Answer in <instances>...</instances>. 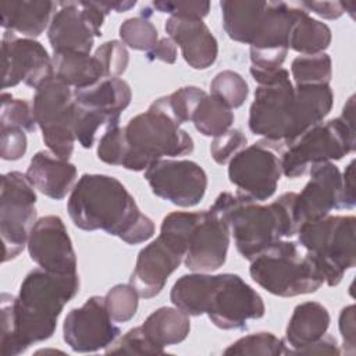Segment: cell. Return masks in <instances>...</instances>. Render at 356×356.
Masks as SVG:
<instances>
[{
  "instance_id": "obj_1",
  "label": "cell",
  "mask_w": 356,
  "mask_h": 356,
  "mask_svg": "<svg viewBox=\"0 0 356 356\" xmlns=\"http://www.w3.org/2000/svg\"><path fill=\"white\" fill-rule=\"evenodd\" d=\"M250 75L259 86L249 110V129L277 150L320 124L332 108L330 85L293 86L284 68L266 71L252 65Z\"/></svg>"
},
{
  "instance_id": "obj_2",
  "label": "cell",
  "mask_w": 356,
  "mask_h": 356,
  "mask_svg": "<svg viewBox=\"0 0 356 356\" xmlns=\"http://www.w3.org/2000/svg\"><path fill=\"white\" fill-rule=\"evenodd\" d=\"M79 275L29 271L17 296L1 293V356H18L31 345L49 339L64 306L78 293Z\"/></svg>"
},
{
  "instance_id": "obj_3",
  "label": "cell",
  "mask_w": 356,
  "mask_h": 356,
  "mask_svg": "<svg viewBox=\"0 0 356 356\" xmlns=\"http://www.w3.org/2000/svg\"><path fill=\"white\" fill-rule=\"evenodd\" d=\"M67 210L79 229H102L129 245L154 235L152 218L139 210L134 196L111 175L83 174L70 193Z\"/></svg>"
},
{
  "instance_id": "obj_4",
  "label": "cell",
  "mask_w": 356,
  "mask_h": 356,
  "mask_svg": "<svg viewBox=\"0 0 356 356\" xmlns=\"http://www.w3.org/2000/svg\"><path fill=\"white\" fill-rule=\"evenodd\" d=\"M172 305L188 316L207 314L221 330H243L249 320L261 318V296L239 275L192 273L179 277L171 288Z\"/></svg>"
},
{
  "instance_id": "obj_5",
  "label": "cell",
  "mask_w": 356,
  "mask_h": 356,
  "mask_svg": "<svg viewBox=\"0 0 356 356\" xmlns=\"http://www.w3.org/2000/svg\"><path fill=\"white\" fill-rule=\"evenodd\" d=\"M295 197V192H286L268 204H260L222 192L210 207L228 222L236 250L250 261L273 243L296 234Z\"/></svg>"
},
{
  "instance_id": "obj_6",
  "label": "cell",
  "mask_w": 356,
  "mask_h": 356,
  "mask_svg": "<svg viewBox=\"0 0 356 356\" xmlns=\"http://www.w3.org/2000/svg\"><path fill=\"white\" fill-rule=\"evenodd\" d=\"M127 154L121 167L143 171L164 157L185 156L193 152L192 136L163 108L157 99L147 111L135 115L124 127Z\"/></svg>"
},
{
  "instance_id": "obj_7",
  "label": "cell",
  "mask_w": 356,
  "mask_h": 356,
  "mask_svg": "<svg viewBox=\"0 0 356 356\" xmlns=\"http://www.w3.org/2000/svg\"><path fill=\"white\" fill-rule=\"evenodd\" d=\"M161 228L184 246V263L191 271L210 273L225 263L231 231L224 217L211 207L172 211L163 218Z\"/></svg>"
},
{
  "instance_id": "obj_8",
  "label": "cell",
  "mask_w": 356,
  "mask_h": 356,
  "mask_svg": "<svg viewBox=\"0 0 356 356\" xmlns=\"http://www.w3.org/2000/svg\"><path fill=\"white\" fill-rule=\"evenodd\" d=\"M355 96H350L338 118L320 122L281 154V170L288 178L302 177L313 164L341 160L356 147L355 134Z\"/></svg>"
},
{
  "instance_id": "obj_9",
  "label": "cell",
  "mask_w": 356,
  "mask_h": 356,
  "mask_svg": "<svg viewBox=\"0 0 356 356\" xmlns=\"http://www.w3.org/2000/svg\"><path fill=\"white\" fill-rule=\"evenodd\" d=\"M355 232L353 216H327L298 227V242L328 286H337L345 273L356 264Z\"/></svg>"
},
{
  "instance_id": "obj_10",
  "label": "cell",
  "mask_w": 356,
  "mask_h": 356,
  "mask_svg": "<svg viewBox=\"0 0 356 356\" xmlns=\"http://www.w3.org/2000/svg\"><path fill=\"white\" fill-rule=\"evenodd\" d=\"M252 280L271 295L292 298L316 292L324 278L317 266L306 254H300L298 245L281 239L254 259L249 268Z\"/></svg>"
},
{
  "instance_id": "obj_11",
  "label": "cell",
  "mask_w": 356,
  "mask_h": 356,
  "mask_svg": "<svg viewBox=\"0 0 356 356\" xmlns=\"http://www.w3.org/2000/svg\"><path fill=\"white\" fill-rule=\"evenodd\" d=\"M32 110L49 150L70 160L74 152V90L54 75L35 89Z\"/></svg>"
},
{
  "instance_id": "obj_12",
  "label": "cell",
  "mask_w": 356,
  "mask_h": 356,
  "mask_svg": "<svg viewBox=\"0 0 356 356\" xmlns=\"http://www.w3.org/2000/svg\"><path fill=\"white\" fill-rule=\"evenodd\" d=\"M36 193L26 175L10 171L1 177L0 234L4 248L3 261L17 257L28 243L36 220Z\"/></svg>"
},
{
  "instance_id": "obj_13",
  "label": "cell",
  "mask_w": 356,
  "mask_h": 356,
  "mask_svg": "<svg viewBox=\"0 0 356 356\" xmlns=\"http://www.w3.org/2000/svg\"><path fill=\"white\" fill-rule=\"evenodd\" d=\"M47 28L53 53L90 54L108 11L102 1H63Z\"/></svg>"
},
{
  "instance_id": "obj_14",
  "label": "cell",
  "mask_w": 356,
  "mask_h": 356,
  "mask_svg": "<svg viewBox=\"0 0 356 356\" xmlns=\"http://www.w3.org/2000/svg\"><path fill=\"white\" fill-rule=\"evenodd\" d=\"M275 152L261 140L243 147L228 161V178L236 186V196L264 202L275 193L282 174L281 157Z\"/></svg>"
},
{
  "instance_id": "obj_15",
  "label": "cell",
  "mask_w": 356,
  "mask_h": 356,
  "mask_svg": "<svg viewBox=\"0 0 356 356\" xmlns=\"http://www.w3.org/2000/svg\"><path fill=\"white\" fill-rule=\"evenodd\" d=\"M152 192L179 207L200 203L207 189L206 171L192 160L161 159L145 170Z\"/></svg>"
},
{
  "instance_id": "obj_16",
  "label": "cell",
  "mask_w": 356,
  "mask_h": 356,
  "mask_svg": "<svg viewBox=\"0 0 356 356\" xmlns=\"http://www.w3.org/2000/svg\"><path fill=\"white\" fill-rule=\"evenodd\" d=\"M110 317L104 298L90 296L81 307L70 310L63 324V339L79 353L107 349L120 337L121 330Z\"/></svg>"
},
{
  "instance_id": "obj_17",
  "label": "cell",
  "mask_w": 356,
  "mask_h": 356,
  "mask_svg": "<svg viewBox=\"0 0 356 356\" xmlns=\"http://www.w3.org/2000/svg\"><path fill=\"white\" fill-rule=\"evenodd\" d=\"M3 89L24 82L29 88H39L53 76V63L42 43L31 38H18L4 31L1 39Z\"/></svg>"
},
{
  "instance_id": "obj_18",
  "label": "cell",
  "mask_w": 356,
  "mask_h": 356,
  "mask_svg": "<svg viewBox=\"0 0 356 356\" xmlns=\"http://www.w3.org/2000/svg\"><path fill=\"white\" fill-rule=\"evenodd\" d=\"M28 253L40 268L56 274H76V256L68 231L58 216L39 218L28 238Z\"/></svg>"
},
{
  "instance_id": "obj_19",
  "label": "cell",
  "mask_w": 356,
  "mask_h": 356,
  "mask_svg": "<svg viewBox=\"0 0 356 356\" xmlns=\"http://www.w3.org/2000/svg\"><path fill=\"white\" fill-rule=\"evenodd\" d=\"M310 179L300 193H296L293 213L298 227L330 216L331 210L341 209L342 175L332 161L317 163L309 168Z\"/></svg>"
},
{
  "instance_id": "obj_20",
  "label": "cell",
  "mask_w": 356,
  "mask_h": 356,
  "mask_svg": "<svg viewBox=\"0 0 356 356\" xmlns=\"http://www.w3.org/2000/svg\"><path fill=\"white\" fill-rule=\"evenodd\" d=\"M182 261L184 254L159 235L138 253L129 284L140 298H154Z\"/></svg>"
},
{
  "instance_id": "obj_21",
  "label": "cell",
  "mask_w": 356,
  "mask_h": 356,
  "mask_svg": "<svg viewBox=\"0 0 356 356\" xmlns=\"http://www.w3.org/2000/svg\"><path fill=\"white\" fill-rule=\"evenodd\" d=\"M168 38L179 46L184 60L195 70H206L218 56V43L203 19L170 17L164 25Z\"/></svg>"
},
{
  "instance_id": "obj_22",
  "label": "cell",
  "mask_w": 356,
  "mask_h": 356,
  "mask_svg": "<svg viewBox=\"0 0 356 356\" xmlns=\"http://www.w3.org/2000/svg\"><path fill=\"white\" fill-rule=\"evenodd\" d=\"M25 175L40 193L61 200L75 185L76 167L51 152L40 150L31 159Z\"/></svg>"
},
{
  "instance_id": "obj_23",
  "label": "cell",
  "mask_w": 356,
  "mask_h": 356,
  "mask_svg": "<svg viewBox=\"0 0 356 356\" xmlns=\"http://www.w3.org/2000/svg\"><path fill=\"white\" fill-rule=\"evenodd\" d=\"M58 3L49 0L1 1V26L4 31L22 33L26 38H38L49 28Z\"/></svg>"
},
{
  "instance_id": "obj_24",
  "label": "cell",
  "mask_w": 356,
  "mask_h": 356,
  "mask_svg": "<svg viewBox=\"0 0 356 356\" xmlns=\"http://www.w3.org/2000/svg\"><path fill=\"white\" fill-rule=\"evenodd\" d=\"M330 313L318 302H303L293 309L285 331L286 355L298 353L327 334Z\"/></svg>"
},
{
  "instance_id": "obj_25",
  "label": "cell",
  "mask_w": 356,
  "mask_h": 356,
  "mask_svg": "<svg viewBox=\"0 0 356 356\" xmlns=\"http://www.w3.org/2000/svg\"><path fill=\"white\" fill-rule=\"evenodd\" d=\"M131 99V86L121 78H103L89 88L74 90V102L76 106L118 118L129 106Z\"/></svg>"
},
{
  "instance_id": "obj_26",
  "label": "cell",
  "mask_w": 356,
  "mask_h": 356,
  "mask_svg": "<svg viewBox=\"0 0 356 356\" xmlns=\"http://www.w3.org/2000/svg\"><path fill=\"white\" fill-rule=\"evenodd\" d=\"M53 75L75 89H85L103 79V70L95 56L85 53H54Z\"/></svg>"
},
{
  "instance_id": "obj_27",
  "label": "cell",
  "mask_w": 356,
  "mask_h": 356,
  "mask_svg": "<svg viewBox=\"0 0 356 356\" xmlns=\"http://www.w3.org/2000/svg\"><path fill=\"white\" fill-rule=\"evenodd\" d=\"M146 337L159 348L181 343L191 331L189 316L178 307H159L140 325Z\"/></svg>"
},
{
  "instance_id": "obj_28",
  "label": "cell",
  "mask_w": 356,
  "mask_h": 356,
  "mask_svg": "<svg viewBox=\"0 0 356 356\" xmlns=\"http://www.w3.org/2000/svg\"><path fill=\"white\" fill-rule=\"evenodd\" d=\"M331 39L332 33L327 24L312 18L309 13L299 8L289 33V49L302 56L318 54L328 49Z\"/></svg>"
},
{
  "instance_id": "obj_29",
  "label": "cell",
  "mask_w": 356,
  "mask_h": 356,
  "mask_svg": "<svg viewBox=\"0 0 356 356\" xmlns=\"http://www.w3.org/2000/svg\"><path fill=\"white\" fill-rule=\"evenodd\" d=\"M234 120L235 117L232 108L213 95H206L192 115V122L196 131L204 136L213 138L227 132Z\"/></svg>"
},
{
  "instance_id": "obj_30",
  "label": "cell",
  "mask_w": 356,
  "mask_h": 356,
  "mask_svg": "<svg viewBox=\"0 0 356 356\" xmlns=\"http://www.w3.org/2000/svg\"><path fill=\"white\" fill-rule=\"evenodd\" d=\"M291 74L295 85H330L332 63L325 53L298 56L292 60Z\"/></svg>"
},
{
  "instance_id": "obj_31",
  "label": "cell",
  "mask_w": 356,
  "mask_h": 356,
  "mask_svg": "<svg viewBox=\"0 0 356 356\" xmlns=\"http://www.w3.org/2000/svg\"><path fill=\"white\" fill-rule=\"evenodd\" d=\"M286 343L273 332H256L245 335L231 343L224 355H249V356H280L286 355Z\"/></svg>"
},
{
  "instance_id": "obj_32",
  "label": "cell",
  "mask_w": 356,
  "mask_h": 356,
  "mask_svg": "<svg viewBox=\"0 0 356 356\" xmlns=\"http://www.w3.org/2000/svg\"><path fill=\"white\" fill-rule=\"evenodd\" d=\"M120 125V118L113 117L100 111L79 107L75 104V118H74V134L75 139L85 149H90L95 143L96 135L100 128L106 131L111 127Z\"/></svg>"
},
{
  "instance_id": "obj_33",
  "label": "cell",
  "mask_w": 356,
  "mask_h": 356,
  "mask_svg": "<svg viewBox=\"0 0 356 356\" xmlns=\"http://www.w3.org/2000/svg\"><path fill=\"white\" fill-rule=\"evenodd\" d=\"M249 93L245 78L231 70L218 72L210 82V95L221 100L229 108L241 107Z\"/></svg>"
},
{
  "instance_id": "obj_34",
  "label": "cell",
  "mask_w": 356,
  "mask_h": 356,
  "mask_svg": "<svg viewBox=\"0 0 356 356\" xmlns=\"http://www.w3.org/2000/svg\"><path fill=\"white\" fill-rule=\"evenodd\" d=\"M206 95L207 93L197 86H184L168 96L159 97L157 102L181 125L192 121L197 104Z\"/></svg>"
},
{
  "instance_id": "obj_35",
  "label": "cell",
  "mask_w": 356,
  "mask_h": 356,
  "mask_svg": "<svg viewBox=\"0 0 356 356\" xmlns=\"http://www.w3.org/2000/svg\"><path fill=\"white\" fill-rule=\"evenodd\" d=\"M124 44L134 50L149 51L157 42L159 33L153 22L146 17H132L125 19L118 29Z\"/></svg>"
},
{
  "instance_id": "obj_36",
  "label": "cell",
  "mask_w": 356,
  "mask_h": 356,
  "mask_svg": "<svg viewBox=\"0 0 356 356\" xmlns=\"http://www.w3.org/2000/svg\"><path fill=\"white\" fill-rule=\"evenodd\" d=\"M139 295L131 284L114 285L104 296L106 309L115 323L129 321L138 310Z\"/></svg>"
},
{
  "instance_id": "obj_37",
  "label": "cell",
  "mask_w": 356,
  "mask_h": 356,
  "mask_svg": "<svg viewBox=\"0 0 356 356\" xmlns=\"http://www.w3.org/2000/svg\"><path fill=\"white\" fill-rule=\"evenodd\" d=\"M0 127H15L26 132H35L38 124L33 110L24 99H14L10 93H1Z\"/></svg>"
},
{
  "instance_id": "obj_38",
  "label": "cell",
  "mask_w": 356,
  "mask_h": 356,
  "mask_svg": "<svg viewBox=\"0 0 356 356\" xmlns=\"http://www.w3.org/2000/svg\"><path fill=\"white\" fill-rule=\"evenodd\" d=\"M93 56L100 63L104 78H118L125 72L129 63V53L120 40L102 43Z\"/></svg>"
},
{
  "instance_id": "obj_39",
  "label": "cell",
  "mask_w": 356,
  "mask_h": 356,
  "mask_svg": "<svg viewBox=\"0 0 356 356\" xmlns=\"http://www.w3.org/2000/svg\"><path fill=\"white\" fill-rule=\"evenodd\" d=\"M107 353H129V355H163L164 349L156 346L143 332L142 327L131 328L118 341L115 339L107 349Z\"/></svg>"
},
{
  "instance_id": "obj_40",
  "label": "cell",
  "mask_w": 356,
  "mask_h": 356,
  "mask_svg": "<svg viewBox=\"0 0 356 356\" xmlns=\"http://www.w3.org/2000/svg\"><path fill=\"white\" fill-rule=\"evenodd\" d=\"M127 154V140L124 127H111L99 139L97 157L106 164L122 165Z\"/></svg>"
},
{
  "instance_id": "obj_41",
  "label": "cell",
  "mask_w": 356,
  "mask_h": 356,
  "mask_svg": "<svg viewBox=\"0 0 356 356\" xmlns=\"http://www.w3.org/2000/svg\"><path fill=\"white\" fill-rule=\"evenodd\" d=\"M248 139L241 129L229 128L227 132L216 136L210 143V154L217 164L228 163L238 152L246 147Z\"/></svg>"
},
{
  "instance_id": "obj_42",
  "label": "cell",
  "mask_w": 356,
  "mask_h": 356,
  "mask_svg": "<svg viewBox=\"0 0 356 356\" xmlns=\"http://www.w3.org/2000/svg\"><path fill=\"white\" fill-rule=\"evenodd\" d=\"M0 156L3 160H19L28 147L25 131L15 127H1L0 132Z\"/></svg>"
},
{
  "instance_id": "obj_43",
  "label": "cell",
  "mask_w": 356,
  "mask_h": 356,
  "mask_svg": "<svg viewBox=\"0 0 356 356\" xmlns=\"http://www.w3.org/2000/svg\"><path fill=\"white\" fill-rule=\"evenodd\" d=\"M153 8L160 13H167L171 17L197 18L203 19L210 11L209 1H153Z\"/></svg>"
},
{
  "instance_id": "obj_44",
  "label": "cell",
  "mask_w": 356,
  "mask_h": 356,
  "mask_svg": "<svg viewBox=\"0 0 356 356\" xmlns=\"http://www.w3.org/2000/svg\"><path fill=\"white\" fill-rule=\"evenodd\" d=\"M339 332L342 337L345 353H355V306L349 305L339 314Z\"/></svg>"
},
{
  "instance_id": "obj_45",
  "label": "cell",
  "mask_w": 356,
  "mask_h": 356,
  "mask_svg": "<svg viewBox=\"0 0 356 356\" xmlns=\"http://www.w3.org/2000/svg\"><path fill=\"white\" fill-rule=\"evenodd\" d=\"M299 6L306 13L312 11L325 19H337L345 13L342 1H302Z\"/></svg>"
},
{
  "instance_id": "obj_46",
  "label": "cell",
  "mask_w": 356,
  "mask_h": 356,
  "mask_svg": "<svg viewBox=\"0 0 356 356\" xmlns=\"http://www.w3.org/2000/svg\"><path fill=\"white\" fill-rule=\"evenodd\" d=\"M146 58L149 61H163L167 64H174L177 61V44L170 38H161L159 42L146 51Z\"/></svg>"
},
{
  "instance_id": "obj_47",
  "label": "cell",
  "mask_w": 356,
  "mask_h": 356,
  "mask_svg": "<svg viewBox=\"0 0 356 356\" xmlns=\"http://www.w3.org/2000/svg\"><path fill=\"white\" fill-rule=\"evenodd\" d=\"M355 160H352L342 175V186H341V209H353L356 204L355 196Z\"/></svg>"
},
{
  "instance_id": "obj_48",
  "label": "cell",
  "mask_w": 356,
  "mask_h": 356,
  "mask_svg": "<svg viewBox=\"0 0 356 356\" xmlns=\"http://www.w3.org/2000/svg\"><path fill=\"white\" fill-rule=\"evenodd\" d=\"M339 355L341 350L338 348L337 339L332 335L325 334L324 337H321L318 341H316L314 343L303 348L302 350L298 352V355Z\"/></svg>"
}]
</instances>
